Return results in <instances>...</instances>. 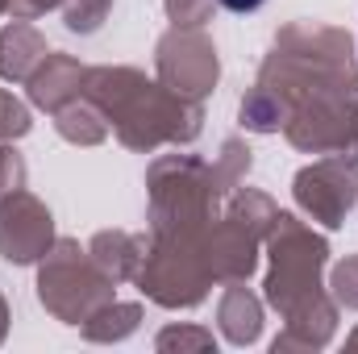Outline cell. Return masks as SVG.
Instances as JSON below:
<instances>
[{
  "instance_id": "cell-1",
  "label": "cell",
  "mask_w": 358,
  "mask_h": 354,
  "mask_svg": "<svg viewBox=\"0 0 358 354\" xmlns=\"http://www.w3.org/2000/svg\"><path fill=\"white\" fill-rule=\"evenodd\" d=\"M221 4H225L229 13H255V8H259L263 0H221Z\"/></svg>"
}]
</instances>
